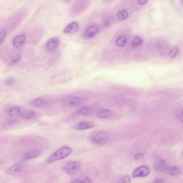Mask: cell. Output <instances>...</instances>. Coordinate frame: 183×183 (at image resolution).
<instances>
[{
    "label": "cell",
    "mask_w": 183,
    "mask_h": 183,
    "mask_svg": "<svg viewBox=\"0 0 183 183\" xmlns=\"http://www.w3.org/2000/svg\"><path fill=\"white\" fill-rule=\"evenodd\" d=\"M72 149L68 146H63L58 149L47 160L48 164L52 163L55 161L64 159L72 153Z\"/></svg>",
    "instance_id": "1"
},
{
    "label": "cell",
    "mask_w": 183,
    "mask_h": 183,
    "mask_svg": "<svg viewBox=\"0 0 183 183\" xmlns=\"http://www.w3.org/2000/svg\"><path fill=\"white\" fill-rule=\"evenodd\" d=\"M110 135L105 131H100L92 134L90 140L93 143L100 145L105 144L107 143Z\"/></svg>",
    "instance_id": "2"
},
{
    "label": "cell",
    "mask_w": 183,
    "mask_h": 183,
    "mask_svg": "<svg viewBox=\"0 0 183 183\" xmlns=\"http://www.w3.org/2000/svg\"><path fill=\"white\" fill-rule=\"evenodd\" d=\"M81 169V165L78 162L72 161L67 163L63 166L62 169L65 173L74 175L78 173Z\"/></svg>",
    "instance_id": "3"
},
{
    "label": "cell",
    "mask_w": 183,
    "mask_h": 183,
    "mask_svg": "<svg viewBox=\"0 0 183 183\" xmlns=\"http://www.w3.org/2000/svg\"><path fill=\"white\" fill-rule=\"evenodd\" d=\"M86 99L84 97L76 96H70L63 99V102L71 106H78L85 102Z\"/></svg>",
    "instance_id": "4"
},
{
    "label": "cell",
    "mask_w": 183,
    "mask_h": 183,
    "mask_svg": "<svg viewBox=\"0 0 183 183\" xmlns=\"http://www.w3.org/2000/svg\"><path fill=\"white\" fill-rule=\"evenodd\" d=\"M150 173V169L146 166H141L137 167L134 170L132 176L133 177H146Z\"/></svg>",
    "instance_id": "5"
},
{
    "label": "cell",
    "mask_w": 183,
    "mask_h": 183,
    "mask_svg": "<svg viewBox=\"0 0 183 183\" xmlns=\"http://www.w3.org/2000/svg\"><path fill=\"white\" fill-rule=\"evenodd\" d=\"M83 1H76L71 8L70 13L72 16H76L82 12L84 9L85 3Z\"/></svg>",
    "instance_id": "6"
},
{
    "label": "cell",
    "mask_w": 183,
    "mask_h": 183,
    "mask_svg": "<svg viewBox=\"0 0 183 183\" xmlns=\"http://www.w3.org/2000/svg\"><path fill=\"white\" fill-rule=\"evenodd\" d=\"M50 103V100L42 97L35 98L31 101L32 105L37 107H44L49 105Z\"/></svg>",
    "instance_id": "7"
},
{
    "label": "cell",
    "mask_w": 183,
    "mask_h": 183,
    "mask_svg": "<svg viewBox=\"0 0 183 183\" xmlns=\"http://www.w3.org/2000/svg\"><path fill=\"white\" fill-rule=\"evenodd\" d=\"M25 165L23 161L20 162L15 164L8 169L7 173L9 175H13L21 171L24 168Z\"/></svg>",
    "instance_id": "8"
},
{
    "label": "cell",
    "mask_w": 183,
    "mask_h": 183,
    "mask_svg": "<svg viewBox=\"0 0 183 183\" xmlns=\"http://www.w3.org/2000/svg\"><path fill=\"white\" fill-rule=\"evenodd\" d=\"M41 152V151L39 149L32 150L28 151L23 156L22 161L36 158L40 155Z\"/></svg>",
    "instance_id": "9"
},
{
    "label": "cell",
    "mask_w": 183,
    "mask_h": 183,
    "mask_svg": "<svg viewBox=\"0 0 183 183\" xmlns=\"http://www.w3.org/2000/svg\"><path fill=\"white\" fill-rule=\"evenodd\" d=\"M94 124L90 122H81L75 124L73 128L78 130H85L94 128Z\"/></svg>",
    "instance_id": "10"
},
{
    "label": "cell",
    "mask_w": 183,
    "mask_h": 183,
    "mask_svg": "<svg viewBox=\"0 0 183 183\" xmlns=\"http://www.w3.org/2000/svg\"><path fill=\"white\" fill-rule=\"evenodd\" d=\"M59 39L57 37H53L50 39L46 43V47L50 51L55 50L59 44Z\"/></svg>",
    "instance_id": "11"
},
{
    "label": "cell",
    "mask_w": 183,
    "mask_h": 183,
    "mask_svg": "<svg viewBox=\"0 0 183 183\" xmlns=\"http://www.w3.org/2000/svg\"><path fill=\"white\" fill-rule=\"evenodd\" d=\"M79 25L76 22H71L65 28L64 33L65 34H72L77 32L78 29Z\"/></svg>",
    "instance_id": "12"
},
{
    "label": "cell",
    "mask_w": 183,
    "mask_h": 183,
    "mask_svg": "<svg viewBox=\"0 0 183 183\" xmlns=\"http://www.w3.org/2000/svg\"><path fill=\"white\" fill-rule=\"evenodd\" d=\"M37 113L32 110H22L20 116L23 118L26 119H30L34 118L36 116Z\"/></svg>",
    "instance_id": "13"
},
{
    "label": "cell",
    "mask_w": 183,
    "mask_h": 183,
    "mask_svg": "<svg viewBox=\"0 0 183 183\" xmlns=\"http://www.w3.org/2000/svg\"><path fill=\"white\" fill-rule=\"evenodd\" d=\"M25 37L24 35H18L15 37L13 42L14 46L17 48L21 47L25 41Z\"/></svg>",
    "instance_id": "14"
},
{
    "label": "cell",
    "mask_w": 183,
    "mask_h": 183,
    "mask_svg": "<svg viewBox=\"0 0 183 183\" xmlns=\"http://www.w3.org/2000/svg\"><path fill=\"white\" fill-rule=\"evenodd\" d=\"M167 165L166 163L163 159H159L157 161L154 165V168L156 171L164 172Z\"/></svg>",
    "instance_id": "15"
},
{
    "label": "cell",
    "mask_w": 183,
    "mask_h": 183,
    "mask_svg": "<svg viewBox=\"0 0 183 183\" xmlns=\"http://www.w3.org/2000/svg\"><path fill=\"white\" fill-rule=\"evenodd\" d=\"M97 29L95 25H92L86 30L85 34V37L86 39H90L96 34Z\"/></svg>",
    "instance_id": "16"
},
{
    "label": "cell",
    "mask_w": 183,
    "mask_h": 183,
    "mask_svg": "<svg viewBox=\"0 0 183 183\" xmlns=\"http://www.w3.org/2000/svg\"><path fill=\"white\" fill-rule=\"evenodd\" d=\"M164 172L172 176H176L180 173V170L178 167L171 166H167Z\"/></svg>",
    "instance_id": "17"
},
{
    "label": "cell",
    "mask_w": 183,
    "mask_h": 183,
    "mask_svg": "<svg viewBox=\"0 0 183 183\" xmlns=\"http://www.w3.org/2000/svg\"><path fill=\"white\" fill-rule=\"evenodd\" d=\"M21 109L18 107H13L10 108L7 111V114L10 116L16 117L20 115L21 112Z\"/></svg>",
    "instance_id": "18"
},
{
    "label": "cell",
    "mask_w": 183,
    "mask_h": 183,
    "mask_svg": "<svg viewBox=\"0 0 183 183\" xmlns=\"http://www.w3.org/2000/svg\"><path fill=\"white\" fill-rule=\"evenodd\" d=\"M93 110L88 106H83L77 110V113L80 115L86 116L92 113Z\"/></svg>",
    "instance_id": "19"
},
{
    "label": "cell",
    "mask_w": 183,
    "mask_h": 183,
    "mask_svg": "<svg viewBox=\"0 0 183 183\" xmlns=\"http://www.w3.org/2000/svg\"><path fill=\"white\" fill-rule=\"evenodd\" d=\"M112 114L111 111L107 109H102L99 110L98 115L100 118H110L112 115Z\"/></svg>",
    "instance_id": "20"
},
{
    "label": "cell",
    "mask_w": 183,
    "mask_h": 183,
    "mask_svg": "<svg viewBox=\"0 0 183 183\" xmlns=\"http://www.w3.org/2000/svg\"><path fill=\"white\" fill-rule=\"evenodd\" d=\"M127 37L123 35L118 37L116 40V44L119 47H122L125 45L127 42Z\"/></svg>",
    "instance_id": "21"
},
{
    "label": "cell",
    "mask_w": 183,
    "mask_h": 183,
    "mask_svg": "<svg viewBox=\"0 0 183 183\" xmlns=\"http://www.w3.org/2000/svg\"><path fill=\"white\" fill-rule=\"evenodd\" d=\"M142 40L141 38L138 37H134L132 40L131 45L132 47L136 48L138 47L142 44Z\"/></svg>",
    "instance_id": "22"
},
{
    "label": "cell",
    "mask_w": 183,
    "mask_h": 183,
    "mask_svg": "<svg viewBox=\"0 0 183 183\" xmlns=\"http://www.w3.org/2000/svg\"><path fill=\"white\" fill-rule=\"evenodd\" d=\"M118 18L122 21L125 20L128 16V12L125 10H122L119 11L117 14Z\"/></svg>",
    "instance_id": "23"
},
{
    "label": "cell",
    "mask_w": 183,
    "mask_h": 183,
    "mask_svg": "<svg viewBox=\"0 0 183 183\" xmlns=\"http://www.w3.org/2000/svg\"><path fill=\"white\" fill-rule=\"evenodd\" d=\"M130 177L128 175H125L119 179L117 183H131Z\"/></svg>",
    "instance_id": "24"
},
{
    "label": "cell",
    "mask_w": 183,
    "mask_h": 183,
    "mask_svg": "<svg viewBox=\"0 0 183 183\" xmlns=\"http://www.w3.org/2000/svg\"><path fill=\"white\" fill-rule=\"evenodd\" d=\"M7 34V30L6 29H3L1 30V35H0V44H2L6 39Z\"/></svg>",
    "instance_id": "25"
},
{
    "label": "cell",
    "mask_w": 183,
    "mask_h": 183,
    "mask_svg": "<svg viewBox=\"0 0 183 183\" xmlns=\"http://www.w3.org/2000/svg\"><path fill=\"white\" fill-rule=\"evenodd\" d=\"M179 52L178 48L176 47H174L170 51L169 53L170 57L171 58L176 57Z\"/></svg>",
    "instance_id": "26"
},
{
    "label": "cell",
    "mask_w": 183,
    "mask_h": 183,
    "mask_svg": "<svg viewBox=\"0 0 183 183\" xmlns=\"http://www.w3.org/2000/svg\"><path fill=\"white\" fill-rule=\"evenodd\" d=\"M176 116L177 118L183 123V109L177 110L176 113Z\"/></svg>",
    "instance_id": "27"
},
{
    "label": "cell",
    "mask_w": 183,
    "mask_h": 183,
    "mask_svg": "<svg viewBox=\"0 0 183 183\" xmlns=\"http://www.w3.org/2000/svg\"><path fill=\"white\" fill-rule=\"evenodd\" d=\"M15 80L13 78L9 77L5 80L4 81V83L6 86H10L13 84Z\"/></svg>",
    "instance_id": "28"
},
{
    "label": "cell",
    "mask_w": 183,
    "mask_h": 183,
    "mask_svg": "<svg viewBox=\"0 0 183 183\" xmlns=\"http://www.w3.org/2000/svg\"><path fill=\"white\" fill-rule=\"evenodd\" d=\"M21 55H17L13 57L11 60V62L13 64H15L21 60Z\"/></svg>",
    "instance_id": "29"
},
{
    "label": "cell",
    "mask_w": 183,
    "mask_h": 183,
    "mask_svg": "<svg viewBox=\"0 0 183 183\" xmlns=\"http://www.w3.org/2000/svg\"><path fill=\"white\" fill-rule=\"evenodd\" d=\"M144 155L143 154L141 153L137 154L135 155V158L137 160H140L143 159Z\"/></svg>",
    "instance_id": "30"
},
{
    "label": "cell",
    "mask_w": 183,
    "mask_h": 183,
    "mask_svg": "<svg viewBox=\"0 0 183 183\" xmlns=\"http://www.w3.org/2000/svg\"><path fill=\"white\" fill-rule=\"evenodd\" d=\"M137 2H138V4L139 5H144L147 3L148 1H147V0H139Z\"/></svg>",
    "instance_id": "31"
},
{
    "label": "cell",
    "mask_w": 183,
    "mask_h": 183,
    "mask_svg": "<svg viewBox=\"0 0 183 183\" xmlns=\"http://www.w3.org/2000/svg\"><path fill=\"white\" fill-rule=\"evenodd\" d=\"M153 183H166V182L161 179H157L154 180Z\"/></svg>",
    "instance_id": "32"
},
{
    "label": "cell",
    "mask_w": 183,
    "mask_h": 183,
    "mask_svg": "<svg viewBox=\"0 0 183 183\" xmlns=\"http://www.w3.org/2000/svg\"><path fill=\"white\" fill-rule=\"evenodd\" d=\"M83 183H91V180L90 177H87L82 181Z\"/></svg>",
    "instance_id": "33"
},
{
    "label": "cell",
    "mask_w": 183,
    "mask_h": 183,
    "mask_svg": "<svg viewBox=\"0 0 183 183\" xmlns=\"http://www.w3.org/2000/svg\"><path fill=\"white\" fill-rule=\"evenodd\" d=\"M71 183H83V182L80 180L75 179L73 180Z\"/></svg>",
    "instance_id": "34"
},
{
    "label": "cell",
    "mask_w": 183,
    "mask_h": 183,
    "mask_svg": "<svg viewBox=\"0 0 183 183\" xmlns=\"http://www.w3.org/2000/svg\"><path fill=\"white\" fill-rule=\"evenodd\" d=\"M182 3L183 4V1H181Z\"/></svg>",
    "instance_id": "35"
}]
</instances>
